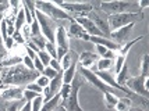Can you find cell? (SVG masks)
<instances>
[{
	"instance_id": "obj_13",
	"label": "cell",
	"mask_w": 149,
	"mask_h": 111,
	"mask_svg": "<svg viewBox=\"0 0 149 111\" xmlns=\"http://www.w3.org/2000/svg\"><path fill=\"white\" fill-rule=\"evenodd\" d=\"M22 93H24V90L19 86L8 85L7 88H3V90L0 93V97L3 100H15V101H19V100H22Z\"/></svg>"
},
{
	"instance_id": "obj_35",
	"label": "cell",
	"mask_w": 149,
	"mask_h": 111,
	"mask_svg": "<svg viewBox=\"0 0 149 111\" xmlns=\"http://www.w3.org/2000/svg\"><path fill=\"white\" fill-rule=\"evenodd\" d=\"M25 89L32 90V92H35V93H38V94H42V93H43V88H40L36 82H31V83H28Z\"/></svg>"
},
{
	"instance_id": "obj_45",
	"label": "cell",
	"mask_w": 149,
	"mask_h": 111,
	"mask_svg": "<svg viewBox=\"0 0 149 111\" xmlns=\"http://www.w3.org/2000/svg\"><path fill=\"white\" fill-rule=\"evenodd\" d=\"M6 111H18V101H14V103H10L7 105Z\"/></svg>"
},
{
	"instance_id": "obj_38",
	"label": "cell",
	"mask_w": 149,
	"mask_h": 111,
	"mask_svg": "<svg viewBox=\"0 0 149 111\" xmlns=\"http://www.w3.org/2000/svg\"><path fill=\"white\" fill-rule=\"evenodd\" d=\"M49 82H50V79L46 78V77H43V75H39V78L36 79V83H38L40 88H43V89L49 85Z\"/></svg>"
},
{
	"instance_id": "obj_8",
	"label": "cell",
	"mask_w": 149,
	"mask_h": 111,
	"mask_svg": "<svg viewBox=\"0 0 149 111\" xmlns=\"http://www.w3.org/2000/svg\"><path fill=\"white\" fill-rule=\"evenodd\" d=\"M56 4L61 10H64L68 15H70V13L75 14V15H86L88 13L92 11V6L89 3H61V1H57Z\"/></svg>"
},
{
	"instance_id": "obj_33",
	"label": "cell",
	"mask_w": 149,
	"mask_h": 111,
	"mask_svg": "<svg viewBox=\"0 0 149 111\" xmlns=\"http://www.w3.org/2000/svg\"><path fill=\"white\" fill-rule=\"evenodd\" d=\"M124 64H125V57L118 54L116 57V64H114V71H116V74H118V72L121 71V68H123Z\"/></svg>"
},
{
	"instance_id": "obj_32",
	"label": "cell",
	"mask_w": 149,
	"mask_h": 111,
	"mask_svg": "<svg viewBox=\"0 0 149 111\" xmlns=\"http://www.w3.org/2000/svg\"><path fill=\"white\" fill-rule=\"evenodd\" d=\"M42 105H43V97L40 94V96H38V97H35L32 100V111H40Z\"/></svg>"
},
{
	"instance_id": "obj_27",
	"label": "cell",
	"mask_w": 149,
	"mask_h": 111,
	"mask_svg": "<svg viewBox=\"0 0 149 111\" xmlns=\"http://www.w3.org/2000/svg\"><path fill=\"white\" fill-rule=\"evenodd\" d=\"M127 72H128V68H127V65L124 64L123 68H121V71L117 74V78H116V82L120 86H124V82L127 81Z\"/></svg>"
},
{
	"instance_id": "obj_44",
	"label": "cell",
	"mask_w": 149,
	"mask_h": 111,
	"mask_svg": "<svg viewBox=\"0 0 149 111\" xmlns=\"http://www.w3.org/2000/svg\"><path fill=\"white\" fill-rule=\"evenodd\" d=\"M102 59H107V60H114L116 59V53L111 52V50H107V52L103 54V57Z\"/></svg>"
},
{
	"instance_id": "obj_11",
	"label": "cell",
	"mask_w": 149,
	"mask_h": 111,
	"mask_svg": "<svg viewBox=\"0 0 149 111\" xmlns=\"http://www.w3.org/2000/svg\"><path fill=\"white\" fill-rule=\"evenodd\" d=\"M74 21L82 26V28L85 29V32L88 33L89 36H102V38H106V36L97 29L96 25H95L88 17H85V15H75Z\"/></svg>"
},
{
	"instance_id": "obj_40",
	"label": "cell",
	"mask_w": 149,
	"mask_h": 111,
	"mask_svg": "<svg viewBox=\"0 0 149 111\" xmlns=\"http://www.w3.org/2000/svg\"><path fill=\"white\" fill-rule=\"evenodd\" d=\"M21 29H22V33H21V35H22V38H24V39H29V38H31V29H29V25L25 24Z\"/></svg>"
},
{
	"instance_id": "obj_10",
	"label": "cell",
	"mask_w": 149,
	"mask_h": 111,
	"mask_svg": "<svg viewBox=\"0 0 149 111\" xmlns=\"http://www.w3.org/2000/svg\"><path fill=\"white\" fill-rule=\"evenodd\" d=\"M145 78L146 77H132V78H127V81L124 82V86L127 88V89H130L132 93H136V94H139V96H142V97H148L149 92L145 89V86H143V82H145Z\"/></svg>"
},
{
	"instance_id": "obj_17",
	"label": "cell",
	"mask_w": 149,
	"mask_h": 111,
	"mask_svg": "<svg viewBox=\"0 0 149 111\" xmlns=\"http://www.w3.org/2000/svg\"><path fill=\"white\" fill-rule=\"evenodd\" d=\"M70 35L71 36H74V38H78V39H82V40H88L89 42V35L85 32V29L82 28V26L79 25V24H77L75 21H72L71 26H70Z\"/></svg>"
},
{
	"instance_id": "obj_15",
	"label": "cell",
	"mask_w": 149,
	"mask_h": 111,
	"mask_svg": "<svg viewBox=\"0 0 149 111\" xmlns=\"http://www.w3.org/2000/svg\"><path fill=\"white\" fill-rule=\"evenodd\" d=\"M89 42L95 43V45L104 46L107 50H111V52H116V50L120 49V46L117 45L116 42L107 39V38H102V36H89Z\"/></svg>"
},
{
	"instance_id": "obj_22",
	"label": "cell",
	"mask_w": 149,
	"mask_h": 111,
	"mask_svg": "<svg viewBox=\"0 0 149 111\" xmlns=\"http://www.w3.org/2000/svg\"><path fill=\"white\" fill-rule=\"evenodd\" d=\"M25 25V13H24V8H22V4H19V10L17 15H15V22H14V26H15V32H19L21 28Z\"/></svg>"
},
{
	"instance_id": "obj_50",
	"label": "cell",
	"mask_w": 149,
	"mask_h": 111,
	"mask_svg": "<svg viewBox=\"0 0 149 111\" xmlns=\"http://www.w3.org/2000/svg\"><path fill=\"white\" fill-rule=\"evenodd\" d=\"M7 10V6L6 4H0V14H3L4 11Z\"/></svg>"
},
{
	"instance_id": "obj_14",
	"label": "cell",
	"mask_w": 149,
	"mask_h": 111,
	"mask_svg": "<svg viewBox=\"0 0 149 111\" xmlns=\"http://www.w3.org/2000/svg\"><path fill=\"white\" fill-rule=\"evenodd\" d=\"M85 17H88L89 20L96 25V28L100 31V32L103 33L104 36H110V29H109V25H107V22H104L99 15H97L95 11H91V13H88Z\"/></svg>"
},
{
	"instance_id": "obj_5",
	"label": "cell",
	"mask_w": 149,
	"mask_h": 111,
	"mask_svg": "<svg viewBox=\"0 0 149 111\" xmlns=\"http://www.w3.org/2000/svg\"><path fill=\"white\" fill-rule=\"evenodd\" d=\"M135 7V3L132 1H102L100 3V10L103 13L109 14V15H114V14H121V13H132Z\"/></svg>"
},
{
	"instance_id": "obj_20",
	"label": "cell",
	"mask_w": 149,
	"mask_h": 111,
	"mask_svg": "<svg viewBox=\"0 0 149 111\" xmlns=\"http://www.w3.org/2000/svg\"><path fill=\"white\" fill-rule=\"evenodd\" d=\"M77 74V63H74L70 68L63 71V85H70Z\"/></svg>"
},
{
	"instance_id": "obj_39",
	"label": "cell",
	"mask_w": 149,
	"mask_h": 111,
	"mask_svg": "<svg viewBox=\"0 0 149 111\" xmlns=\"http://www.w3.org/2000/svg\"><path fill=\"white\" fill-rule=\"evenodd\" d=\"M22 64L26 67V68H29V70H35V67H33V60L29 59L26 54H24V59H22Z\"/></svg>"
},
{
	"instance_id": "obj_51",
	"label": "cell",
	"mask_w": 149,
	"mask_h": 111,
	"mask_svg": "<svg viewBox=\"0 0 149 111\" xmlns=\"http://www.w3.org/2000/svg\"><path fill=\"white\" fill-rule=\"evenodd\" d=\"M53 111H65V108H64V107H63V105H61V104H60V105H58V107H56V108H54V110H53Z\"/></svg>"
},
{
	"instance_id": "obj_1",
	"label": "cell",
	"mask_w": 149,
	"mask_h": 111,
	"mask_svg": "<svg viewBox=\"0 0 149 111\" xmlns=\"http://www.w3.org/2000/svg\"><path fill=\"white\" fill-rule=\"evenodd\" d=\"M39 74L38 71L35 70H29L26 68L25 65H14L11 68H8L4 74H3V78L0 81L1 85H14V86H18L22 85V83H31L33 82L35 79L39 78Z\"/></svg>"
},
{
	"instance_id": "obj_25",
	"label": "cell",
	"mask_w": 149,
	"mask_h": 111,
	"mask_svg": "<svg viewBox=\"0 0 149 111\" xmlns=\"http://www.w3.org/2000/svg\"><path fill=\"white\" fill-rule=\"evenodd\" d=\"M111 65H113V60L100 59L99 61H97V67L95 68V71H109Z\"/></svg>"
},
{
	"instance_id": "obj_23",
	"label": "cell",
	"mask_w": 149,
	"mask_h": 111,
	"mask_svg": "<svg viewBox=\"0 0 149 111\" xmlns=\"http://www.w3.org/2000/svg\"><path fill=\"white\" fill-rule=\"evenodd\" d=\"M104 103H106V107L107 108H114V105L117 104V101H118V97H117L116 94H113L110 92H104Z\"/></svg>"
},
{
	"instance_id": "obj_9",
	"label": "cell",
	"mask_w": 149,
	"mask_h": 111,
	"mask_svg": "<svg viewBox=\"0 0 149 111\" xmlns=\"http://www.w3.org/2000/svg\"><path fill=\"white\" fill-rule=\"evenodd\" d=\"M63 86V71L58 72L57 75L53 79H50L49 85L43 89V93H42V97H43V103L49 101L53 96H56L57 93H60V89Z\"/></svg>"
},
{
	"instance_id": "obj_31",
	"label": "cell",
	"mask_w": 149,
	"mask_h": 111,
	"mask_svg": "<svg viewBox=\"0 0 149 111\" xmlns=\"http://www.w3.org/2000/svg\"><path fill=\"white\" fill-rule=\"evenodd\" d=\"M45 50L50 54V57H52V59L57 60V52H56V46H54V43H50V42H47V40H46Z\"/></svg>"
},
{
	"instance_id": "obj_16",
	"label": "cell",
	"mask_w": 149,
	"mask_h": 111,
	"mask_svg": "<svg viewBox=\"0 0 149 111\" xmlns=\"http://www.w3.org/2000/svg\"><path fill=\"white\" fill-rule=\"evenodd\" d=\"M96 54L92 52H82L79 54V57H78V61H79V64L82 68H86V70H91L92 64H93V61L96 60Z\"/></svg>"
},
{
	"instance_id": "obj_36",
	"label": "cell",
	"mask_w": 149,
	"mask_h": 111,
	"mask_svg": "<svg viewBox=\"0 0 149 111\" xmlns=\"http://www.w3.org/2000/svg\"><path fill=\"white\" fill-rule=\"evenodd\" d=\"M58 72L56 71V70H53L52 67H45V70H43V77H46V78H49V79H53L56 75H57Z\"/></svg>"
},
{
	"instance_id": "obj_52",
	"label": "cell",
	"mask_w": 149,
	"mask_h": 111,
	"mask_svg": "<svg viewBox=\"0 0 149 111\" xmlns=\"http://www.w3.org/2000/svg\"><path fill=\"white\" fill-rule=\"evenodd\" d=\"M128 111H138V110H136V108H134V107H130V108H128Z\"/></svg>"
},
{
	"instance_id": "obj_4",
	"label": "cell",
	"mask_w": 149,
	"mask_h": 111,
	"mask_svg": "<svg viewBox=\"0 0 149 111\" xmlns=\"http://www.w3.org/2000/svg\"><path fill=\"white\" fill-rule=\"evenodd\" d=\"M35 8L39 10L40 13H43L46 17H49L50 20H70L72 22L74 18L71 15L65 13L64 10H61L56 3H50V1H35Z\"/></svg>"
},
{
	"instance_id": "obj_19",
	"label": "cell",
	"mask_w": 149,
	"mask_h": 111,
	"mask_svg": "<svg viewBox=\"0 0 149 111\" xmlns=\"http://www.w3.org/2000/svg\"><path fill=\"white\" fill-rule=\"evenodd\" d=\"M60 104H61V96H60V93H57V94H56V96H53L49 101L43 103L40 111H53L56 107H58Z\"/></svg>"
},
{
	"instance_id": "obj_3",
	"label": "cell",
	"mask_w": 149,
	"mask_h": 111,
	"mask_svg": "<svg viewBox=\"0 0 149 111\" xmlns=\"http://www.w3.org/2000/svg\"><path fill=\"white\" fill-rule=\"evenodd\" d=\"M143 15L142 11H132V13H121V14H114V15H109L107 17V25L110 32L116 31L118 28L128 25V24H135L136 21L142 20Z\"/></svg>"
},
{
	"instance_id": "obj_2",
	"label": "cell",
	"mask_w": 149,
	"mask_h": 111,
	"mask_svg": "<svg viewBox=\"0 0 149 111\" xmlns=\"http://www.w3.org/2000/svg\"><path fill=\"white\" fill-rule=\"evenodd\" d=\"M82 78L75 74V77L72 79V82L70 83V93L68 96L61 100V105L65 108V111H84L79 105L78 101V93H79V88L82 86Z\"/></svg>"
},
{
	"instance_id": "obj_47",
	"label": "cell",
	"mask_w": 149,
	"mask_h": 111,
	"mask_svg": "<svg viewBox=\"0 0 149 111\" xmlns=\"http://www.w3.org/2000/svg\"><path fill=\"white\" fill-rule=\"evenodd\" d=\"M21 111H32V101H25V104L21 108Z\"/></svg>"
},
{
	"instance_id": "obj_46",
	"label": "cell",
	"mask_w": 149,
	"mask_h": 111,
	"mask_svg": "<svg viewBox=\"0 0 149 111\" xmlns=\"http://www.w3.org/2000/svg\"><path fill=\"white\" fill-rule=\"evenodd\" d=\"M95 47H96V52H97V54H100L102 57H103V54L106 52H107V49L104 47V46H100V45H95Z\"/></svg>"
},
{
	"instance_id": "obj_18",
	"label": "cell",
	"mask_w": 149,
	"mask_h": 111,
	"mask_svg": "<svg viewBox=\"0 0 149 111\" xmlns=\"http://www.w3.org/2000/svg\"><path fill=\"white\" fill-rule=\"evenodd\" d=\"M75 60H77V57H75V53L74 52H68L65 53L64 56H63V59L60 60V65H61V71H64V70H67V68H70V67L75 63Z\"/></svg>"
},
{
	"instance_id": "obj_29",
	"label": "cell",
	"mask_w": 149,
	"mask_h": 111,
	"mask_svg": "<svg viewBox=\"0 0 149 111\" xmlns=\"http://www.w3.org/2000/svg\"><path fill=\"white\" fill-rule=\"evenodd\" d=\"M29 29H31V38H35V36H39V35H42L40 33V28H39V24L38 21H36V17L32 20V24L29 25Z\"/></svg>"
},
{
	"instance_id": "obj_41",
	"label": "cell",
	"mask_w": 149,
	"mask_h": 111,
	"mask_svg": "<svg viewBox=\"0 0 149 111\" xmlns=\"http://www.w3.org/2000/svg\"><path fill=\"white\" fill-rule=\"evenodd\" d=\"M49 67H52L53 70H56L57 72H61V65H60V61H57L56 59L50 60V64H49Z\"/></svg>"
},
{
	"instance_id": "obj_48",
	"label": "cell",
	"mask_w": 149,
	"mask_h": 111,
	"mask_svg": "<svg viewBox=\"0 0 149 111\" xmlns=\"http://www.w3.org/2000/svg\"><path fill=\"white\" fill-rule=\"evenodd\" d=\"M148 6H149V3L146 1V0H141V1H139V7H141L139 11H142V8H146Z\"/></svg>"
},
{
	"instance_id": "obj_28",
	"label": "cell",
	"mask_w": 149,
	"mask_h": 111,
	"mask_svg": "<svg viewBox=\"0 0 149 111\" xmlns=\"http://www.w3.org/2000/svg\"><path fill=\"white\" fill-rule=\"evenodd\" d=\"M38 59L40 60V63L43 64L45 67H49V64H50V60H52V57H50V54L46 52V50H40V52H38Z\"/></svg>"
},
{
	"instance_id": "obj_6",
	"label": "cell",
	"mask_w": 149,
	"mask_h": 111,
	"mask_svg": "<svg viewBox=\"0 0 149 111\" xmlns=\"http://www.w3.org/2000/svg\"><path fill=\"white\" fill-rule=\"evenodd\" d=\"M35 17H36V21H38V24H39V28H40V33L43 35V38L47 42L54 43L56 42V39H54V31H56V28H54L53 20H50L49 17H46L45 14L40 13L39 10H35Z\"/></svg>"
},
{
	"instance_id": "obj_49",
	"label": "cell",
	"mask_w": 149,
	"mask_h": 111,
	"mask_svg": "<svg viewBox=\"0 0 149 111\" xmlns=\"http://www.w3.org/2000/svg\"><path fill=\"white\" fill-rule=\"evenodd\" d=\"M4 40L1 39V36H0V54H4Z\"/></svg>"
},
{
	"instance_id": "obj_21",
	"label": "cell",
	"mask_w": 149,
	"mask_h": 111,
	"mask_svg": "<svg viewBox=\"0 0 149 111\" xmlns=\"http://www.w3.org/2000/svg\"><path fill=\"white\" fill-rule=\"evenodd\" d=\"M21 63H22V57H19V56H8V57H4V59L0 60V65L8 67V68H11L14 65H18Z\"/></svg>"
},
{
	"instance_id": "obj_24",
	"label": "cell",
	"mask_w": 149,
	"mask_h": 111,
	"mask_svg": "<svg viewBox=\"0 0 149 111\" xmlns=\"http://www.w3.org/2000/svg\"><path fill=\"white\" fill-rule=\"evenodd\" d=\"M139 40H142V36H139V38H135L134 40H130V42H127V43H124L123 47H120V56H123V57H127V54L130 52V49L132 46L138 43Z\"/></svg>"
},
{
	"instance_id": "obj_12",
	"label": "cell",
	"mask_w": 149,
	"mask_h": 111,
	"mask_svg": "<svg viewBox=\"0 0 149 111\" xmlns=\"http://www.w3.org/2000/svg\"><path fill=\"white\" fill-rule=\"evenodd\" d=\"M134 22L132 24H128V25L123 26V28H118V29H116V31H113V32H110V38L111 39H114V42H116L117 45L120 46L121 43H125V40L128 39V36H130L131 31H132V28H134Z\"/></svg>"
},
{
	"instance_id": "obj_37",
	"label": "cell",
	"mask_w": 149,
	"mask_h": 111,
	"mask_svg": "<svg viewBox=\"0 0 149 111\" xmlns=\"http://www.w3.org/2000/svg\"><path fill=\"white\" fill-rule=\"evenodd\" d=\"M33 67H35V71H38L39 74H43L45 65L40 63V60L38 59V56H36V59H33Z\"/></svg>"
},
{
	"instance_id": "obj_26",
	"label": "cell",
	"mask_w": 149,
	"mask_h": 111,
	"mask_svg": "<svg viewBox=\"0 0 149 111\" xmlns=\"http://www.w3.org/2000/svg\"><path fill=\"white\" fill-rule=\"evenodd\" d=\"M131 105V99L128 97H124V99H118V101H117V104L114 105V108L117 111H128Z\"/></svg>"
},
{
	"instance_id": "obj_7",
	"label": "cell",
	"mask_w": 149,
	"mask_h": 111,
	"mask_svg": "<svg viewBox=\"0 0 149 111\" xmlns=\"http://www.w3.org/2000/svg\"><path fill=\"white\" fill-rule=\"evenodd\" d=\"M54 45H56V52H57V61L63 59L65 53L70 49V40H68V33L64 26H58L54 31Z\"/></svg>"
},
{
	"instance_id": "obj_43",
	"label": "cell",
	"mask_w": 149,
	"mask_h": 111,
	"mask_svg": "<svg viewBox=\"0 0 149 111\" xmlns=\"http://www.w3.org/2000/svg\"><path fill=\"white\" fill-rule=\"evenodd\" d=\"M14 43H15V42H14L13 36H8V38L4 40V47H6L7 50H11V49L14 47Z\"/></svg>"
},
{
	"instance_id": "obj_42",
	"label": "cell",
	"mask_w": 149,
	"mask_h": 111,
	"mask_svg": "<svg viewBox=\"0 0 149 111\" xmlns=\"http://www.w3.org/2000/svg\"><path fill=\"white\" fill-rule=\"evenodd\" d=\"M13 39H14V42H17L18 45H24V43H25V39L22 38V35H21L19 32H14Z\"/></svg>"
},
{
	"instance_id": "obj_53",
	"label": "cell",
	"mask_w": 149,
	"mask_h": 111,
	"mask_svg": "<svg viewBox=\"0 0 149 111\" xmlns=\"http://www.w3.org/2000/svg\"><path fill=\"white\" fill-rule=\"evenodd\" d=\"M3 88H4V86H3L1 83H0V93H1V90H3Z\"/></svg>"
},
{
	"instance_id": "obj_34",
	"label": "cell",
	"mask_w": 149,
	"mask_h": 111,
	"mask_svg": "<svg viewBox=\"0 0 149 111\" xmlns=\"http://www.w3.org/2000/svg\"><path fill=\"white\" fill-rule=\"evenodd\" d=\"M38 96H40V94H38V93H35L32 90H28V89H24V93H22V97H24L25 101H32L33 99L38 97Z\"/></svg>"
},
{
	"instance_id": "obj_30",
	"label": "cell",
	"mask_w": 149,
	"mask_h": 111,
	"mask_svg": "<svg viewBox=\"0 0 149 111\" xmlns=\"http://www.w3.org/2000/svg\"><path fill=\"white\" fill-rule=\"evenodd\" d=\"M148 60L149 56L143 54L141 59V77H148Z\"/></svg>"
}]
</instances>
